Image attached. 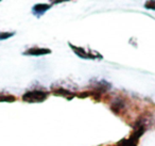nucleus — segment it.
I'll list each match as a JSON object with an SVG mask.
<instances>
[{"mask_svg": "<svg viewBox=\"0 0 155 146\" xmlns=\"http://www.w3.org/2000/svg\"><path fill=\"white\" fill-rule=\"evenodd\" d=\"M69 46L72 49V51L81 59H85V60H95V59L101 60V59H103V57L98 51H96V50L86 49V48H83V47H78V46L72 45L71 43H69Z\"/></svg>", "mask_w": 155, "mask_h": 146, "instance_id": "nucleus-1", "label": "nucleus"}, {"mask_svg": "<svg viewBox=\"0 0 155 146\" xmlns=\"http://www.w3.org/2000/svg\"><path fill=\"white\" fill-rule=\"evenodd\" d=\"M48 97V93L45 91H30L22 95V100L26 103H41Z\"/></svg>", "mask_w": 155, "mask_h": 146, "instance_id": "nucleus-2", "label": "nucleus"}, {"mask_svg": "<svg viewBox=\"0 0 155 146\" xmlns=\"http://www.w3.org/2000/svg\"><path fill=\"white\" fill-rule=\"evenodd\" d=\"M51 50L48 48H38V47H32L29 48L27 51L24 52V56H45V54H50Z\"/></svg>", "mask_w": 155, "mask_h": 146, "instance_id": "nucleus-3", "label": "nucleus"}, {"mask_svg": "<svg viewBox=\"0 0 155 146\" xmlns=\"http://www.w3.org/2000/svg\"><path fill=\"white\" fill-rule=\"evenodd\" d=\"M51 5H45V3H38V5H35L32 8V14L36 17H41L43 16L48 10H50Z\"/></svg>", "mask_w": 155, "mask_h": 146, "instance_id": "nucleus-4", "label": "nucleus"}, {"mask_svg": "<svg viewBox=\"0 0 155 146\" xmlns=\"http://www.w3.org/2000/svg\"><path fill=\"white\" fill-rule=\"evenodd\" d=\"M125 106H127V103H125V101L123 99L116 98L113 100L112 105H110V109L115 113H119L120 111H123L125 109Z\"/></svg>", "mask_w": 155, "mask_h": 146, "instance_id": "nucleus-5", "label": "nucleus"}, {"mask_svg": "<svg viewBox=\"0 0 155 146\" xmlns=\"http://www.w3.org/2000/svg\"><path fill=\"white\" fill-rule=\"evenodd\" d=\"M138 140L134 139V137H130L127 139H123L117 144V146H137Z\"/></svg>", "mask_w": 155, "mask_h": 146, "instance_id": "nucleus-6", "label": "nucleus"}, {"mask_svg": "<svg viewBox=\"0 0 155 146\" xmlns=\"http://www.w3.org/2000/svg\"><path fill=\"white\" fill-rule=\"evenodd\" d=\"M53 94L60 95V96H64V97H66L67 99H71V98H73V96H74L73 94H71L70 91L64 90V89H56V90L53 91Z\"/></svg>", "mask_w": 155, "mask_h": 146, "instance_id": "nucleus-7", "label": "nucleus"}, {"mask_svg": "<svg viewBox=\"0 0 155 146\" xmlns=\"http://www.w3.org/2000/svg\"><path fill=\"white\" fill-rule=\"evenodd\" d=\"M14 35H15V32H0V41H5Z\"/></svg>", "mask_w": 155, "mask_h": 146, "instance_id": "nucleus-8", "label": "nucleus"}, {"mask_svg": "<svg viewBox=\"0 0 155 146\" xmlns=\"http://www.w3.org/2000/svg\"><path fill=\"white\" fill-rule=\"evenodd\" d=\"M144 8L148 10H155V1H148L144 3Z\"/></svg>", "mask_w": 155, "mask_h": 146, "instance_id": "nucleus-9", "label": "nucleus"}]
</instances>
